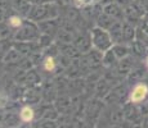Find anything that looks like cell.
<instances>
[{
  "label": "cell",
  "instance_id": "cell-5",
  "mask_svg": "<svg viewBox=\"0 0 148 128\" xmlns=\"http://www.w3.org/2000/svg\"><path fill=\"white\" fill-rule=\"evenodd\" d=\"M22 26H23V21H22V18L19 16H10L9 17V19H8V27L17 30V28H21Z\"/></svg>",
  "mask_w": 148,
  "mask_h": 128
},
{
  "label": "cell",
  "instance_id": "cell-8",
  "mask_svg": "<svg viewBox=\"0 0 148 128\" xmlns=\"http://www.w3.org/2000/svg\"><path fill=\"white\" fill-rule=\"evenodd\" d=\"M8 102V96L0 92V108H4Z\"/></svg>",
  "mask_w": 148,
  "mask_h": 128
},
{
  "label": "cell",
  "instance_id": "cell-4",
  "mask_svg": "<svg viewBox=\"0 0 148 128\" xmlns=\"http://www.w3.org/2000/svg\"><path fill=\"white\" fill-rule=\"evenodd\" d=\"M35 118V110L32 109L31 106H22L21 110H19V119H21L23 123H30V122L34 121Z\"/></svg>",
  "mask_w": 148,
  "mask_h": 128
},
{
  "label": "cell",
  "instance_id": "cell-2",
  "mask_svg": "<svg viewBox=\"0 0 148 128\" xmlns=\"http://www.w3.org/2000/svg\"><path fill=\"white\" fill-rule=\"evenodd\" d=\"M148 96V86L146 83H136L130 92V101L133 104H139L144 101Z\"/></svg>",
  "mask_w": 148,
  "mask_h": 128
},
{
  "label": "cell",
  "instance_id": "cell-3",
  "mask_svg": "<svg viewBox=\"0 0 148 128\" xmlns=\"http://www.w3.org/2000/svg\"><path fill=\"white\" fill-rule=\"evenodd\" d=\"M17 37L22 41H30V40L38 37V28H35L30 23H26L21 27V31H18Z\"/></svg>",
  "mask_w": 148,
  "mask_h": 128
},
{
  "label": "cell",
  "instance_id": "cell-6",
  "mask_svg": "<svg viewBox=\"0 0 148 128\" xmlns=\"http://www.w3.org/2000/svg\"><path fill=\"white\" fill-rule=\"evenodd\" d=\"M42 68H44L47 72H53L54 69L57 68V63H56V59L53 56H47L42 62Z\"/></svg>",
  "mask_w": 148,
  "mask_h": 128
},
{
  "label": "cell",
  "instance_id": "cell-10",
  "mask_svg": "<svg viewBox=\"0 0 148 128\" xmlns=\"http://www.w3.org/2000/svg\"><path fill=\"white\" fill-rule=\"evenodd\" d=\"M146 63H147V65H148V56H147V59H146Z\"/></svg>",
  "mask_w": 148,
  "mask_h": 128
},
{
  "label": "cell",
  "instance_id": "cell-1",
  "mask_svg": "<svg viewBox=\"0 0 148 128\" xmlns=\"http://www.w3.org/2000/svg\"><path fill=\"white\" fill-rule=\"evenodd\" d=\"M90 39H92V44L99 51H108L112 47V36L103 28H94L90 33Z\"/></svg>",
  "mask_w": 148,
  "mask_h": 128
},
{
  "label": "cell",
  "instance_id": "cell-7",
  "mask_svg": "<svg viewBox=\"0 0 148 128\" xmlns=\"http://www.w3.org/2000/svg\"><path fill=\"white\" fill-rule=\"evenodd\" d=\"M113 51H115L117 58H125L127 55V49L125 46H121V45H117V46L113 47Z\"/></svg>",
  "mask_w": 148,
  "mask_h": 128
},
{
  "label": "cell",
  "instance_id": "cell-9",
  "mask_svg": "<svg viewBox=\"0 0 148 128\" xmlns=\"http://www.w3.org/2000/svg\"><path fill=\"white\" fill-rule=\"evenodd\" d=\"M28 1L36 3V4H41V3H44V1H49V0H28Z\"/></svg>",
  "mask_w": 148,
  "mask_h": 128
}]
</instances>
